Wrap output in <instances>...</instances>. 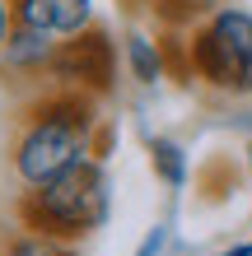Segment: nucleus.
I'll list each match as a JSON object with an SVG mask.
<instances>
[{
  "label": "nucleus",
  "instance_id": "1",
  "mask_svg": "<svg viewBox=\"0 0 252 256\" xmlns=\"http://www.w3.org/2000/svg\"><path fill=\"white\" fill-rule=\"evenodd\" d=\"M98 154V108L80 88H52L24 112L10 144V168L24 191H33L66 168Z\"/></svg>",
  "mask_w": 252,
  "mask_h": 256
},
{
  "label": "nucleus",
  "instance_id": "2",
  "mask_svg": "<svg viewBox=\"0 0 252 256\" xmlns=\"http://www.w3.org/2000/svg\"><path fill=\"white\" fill-rule=\"evenodd\" d=\"M112 214V182L98 154H89L84 163L66 168L61 177L42 182L33 191L19 196V224L38 233H52L61 242H84L89 233H98Z\"/></svg>",
  "mask_w": 252,
  "mask_h": 256
},
{
  "label": "nucleus",
  "instance_id": "3",
  "mask_svg": "<svg viewBox=\"0 0 252 256\" xmlns=\"http://www.w3.org/2000/svg\"><path fill=\"white\" fill-rule=\"evenodd\" d=\"M191 80L224 98H252V10L219 5L187 33Z\"/></svg>",
  "mask_w": 252,
  "mask_h": 256
},
{
  "label": "nucleus",
  "instance_id": "4",
  "mask_svg": "<svg viewBox=\"0 0 252 256\" xmlns=\"http://www.w3.org/2000/svg\"><path fill=\"white\" fill-rule=\"evenodd\" d=\"M52 80L56 88H80L89 98H103L117 80V47L108 33L89 28L80 38H66L56 47V61H52Z\"/></svg>",
  "mask_w": 252,
  "mask_h": 256
},
{
  "label": "nucleus",
  "instance_id": "5",
  "mask_svg": "<svg viewBox=\"0 0 252 256\" xmlns=\"http://www.w3.org/2000/svg\"><path fill=\"white\" fill-rule=\"evenodd\" d=\"M14 24L66 42L94 28V0H14Z\"/></svg>",
  "mask_w": 252,
  "mask_h": 256
},
{
  "label": "nucleus",
  "instance_id": "6",
  "mask_svg": "<svg viewBox=\"0 0 252 256\" xmlns=\"http://www.w3.org/2000/svg\"><path fill=\"white\" fill-rule=\"evenodd\" d=\"M56 47H61V38H47V33H38V28L14 24V33H10L5 47H0V56H5L10 74H52Z\"/></svg>",
  "mask_w": 252,
  "mask_h": 256
},
{
  "label": "nucleus",
  "instance_id": "7",
  "mask_svg": "<svg viewBox=\"0 0 252 256\" xmlns=\"http://www.w3.org/2000/svg\"><path fill=\"white\" fill-rule=\"evenodd\" d=\"M122 56H126V70L136 84H159L168 74V56H164V42H154L150 33H126L122 42Z\"/></svg>",
  "mask_w": 252,
  "mask_h": 256
},
{
  "label": "nucleus",
  "instance_id": "8",
  "mask_svg": "<svg viewBox=\"0 0 252 256\" xmlns=\"http://www.w3.org/2000/svg\"><path fill=\"white\" fill-rule=\"evenodd\" d=\"M145 154H150L154 177H159L168 191H182V186H187L191 163H187V149L177 144V140H168V135H150V140H145Z\"/></svg>",
  "mask_w": 252,
  "mask_h": 256
},
{
  "label": "nucleus",
  "instance_id": "9",
  "mask_svg": "<svg viewBox=\"0 0 252 256\" xmlns=\"http://www.w3.org/2000/svg\"><path fill=\"white\" fill-rule=\"evenodd\" d=\"M0 256H75V247L61 242V238H52V233H38V228H14L5 238V247H0Z\"/></svg>",
  "mask_w": 252,
  "mask_h": 256
},
{
  "label": "nucleus",
  "instance_id": "10",
  "mask_svg": "<svg viewBox=\"0 0 252 256\" xmlns=\"http://www.w3.org/2000/svg\"><path fill=\"white\" fill-rule=\"evenodd\" d=\"M168 238H173V228H168V224H154V228L140 238L136 256H164V252H168Z\"/></svg>",
  "mask_w": 252,
  "mask_h": 256
},
{
  "label": "nucleus",
  "instance_id": "11",
  "mask_svg": "<svg viewBox=\"0 0 252 256\" xmlns=\"http://www.w3.org/2000/svg\"><path fill=\"white\" fill-rule=\"evenodd\" d=\"M10 33H14V0H0V47L10 42Z\"/></svg>",
  "mask_w": 252,
  "mask_h": 256
},
{
  "label": "nucleus",
  "instance_id": "12",
  "mask_svg": "<svg viewBox=\"0 0 252 256\" xmlns=\"http://www.w3.org/2000/svg\"><path fill=\"white\" fill-rule=\"evenodd\" d=\"M215 256H252V238H247V242H238V247H224V252H215Z\"/></svg>",
  "mask_w": 252,
  "mask_h": 256
},
{
  "label": "nucleus",
  "instance_id": "13",
  "mask_svg": "<svg viewBox=\"0 0 252 256\" xmlns=\"http://www.w3.org/2000/svg\"><path fill=\"white\" fill-rule=\"evenodd\" d=\"M247 172H252V140H247Z\"/></svg>",
  "mask_w": 252,
  "mask_h": 256
}]
</instances>
